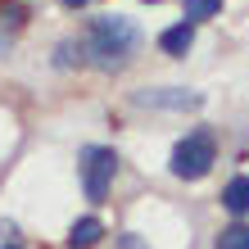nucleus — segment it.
<instances>
[{"label":"nucleus","instance_id":"nucleus-1","mask_svg":"<svg viewBox=\"0 0 249 249\" xmlns=\"http://www.w3.org/2000/svg\"><path fill=\"white\" fill-rule=\"evenodd\" d=\"M136 41H141L136 27H131L127 18H118V14H109V18H95L91 23V41H86V50H91L105 68H118L127 54L136 50Z\"/></svg>","mask_w":249,"mask_h":249},{"label":"nucleus","instance_id":"nucleus-2","mask_svg":"<svg viewBox=\"0 0 249 249\" xmlns=\"http://www.w3.org/2000/svg\"><path fill=\"white\" fill-rule=\"evenodd\" d=\"M213 163H217V145H213L209 131H190L186 141H177V150H172V172H177L181 181L209 177Z\"/></svg>","mask_w":249,"mask_h":249},{"label":"nucleus","instance_id":"nucleus-3","mask_svg":"<svg viewBox=\"0 0 249 249\" xmlns=\"http://www.w3.org/2000/svg\"><path fill=\"white\" fill-rule=\"evenodd\" d=\"M113 172H118V154L105 150V145H91V150L82 154V190H86V199H95V204L105 199Z\"/></svg>","mask_w":249,"mask_h":249},{"label":"nucleus","instance_id":"nucleus-4","mask_svg":"<svg viewBox=\"0 0 249 249\" xmlns=\"http://www.w3.org/2000/svg\"><path fill=\"white\" fill-rule=\"evenodd\" d=\"M136 105H145V109H190V105H199V95H186V91H141Z\"/></svg>","mask_w":249,"mask_h":249},{"label":"nucleus","instance_id":"nucleus-5","mask_svg":"<svg viewBox=\"0 0 249 249\" xmlns=\"http://www.w3.org/2000/svg\"><path fill=\"white\" fill-rule=\"evenodd\" d=\"M159 46H163L168 54H186L190 46H195V27H190V23H177V27H168V32L159 36Z\"/></svg>","mask_w":249,"mask_h":249},{"label":"nucleus","instance_id":"nucleus-6","mask_svg":"<svg viewBox=\"0 0 249 249\" xmlns=\"http://www.w3.org/2000/svg\"><path fill=\"white\" fill-rule=\"evenodd\" d=\"M222 209L231 213H249V177H231L222 190Z\"/></svg>","mask_w":249,"mask_h":249},{"label":"nucleus","instance_id":"nucleus-7","mask_svg":"<svg viewBox=\"0 0 249 249\" xmlns=\"http://www.w3.org/2000/svg\"><path fill=\"white\" fill-rule=\"evenodd\" d=\"M100 217H82V222H72V231H68V245L72 249H86V245H95L100 240Z\"/></svg>","mask_w":249,"mask_h":249},{"label":"nucleus","instance_id":"nucleus-8","mask_svg":"<svg viewBox=\"0 0 249 249\" xmlns=\"http://www.w3.org/2000/svg\"><path fill=\"white\" fill-rule=\"evenodd\" d=\"M217 9H222V0H186V23L195 27L199 18H213Z\"/></svg>","mask_w":249,"mask_h":249},{"label":"nucleus","instance_id":"nucleus-9","mask_svg":"<svg viewBox=\"0 0 249 249\" xmlns=\"http://www.w3.org/2000/svg\"><path fill=\"white\" fill-rule=\"evenodd\" d=\"M217 249H249V227H245V222L227 227L222 236H217Z\"/></svg>","mask_w":249,"mask_h":249},{"label":"nucleus","instance_id":"nucleus-10","mask_svg":"<svg viewBox=\"0 0 249 249\" xmlns=\"http://www.w3.org/2000/svg\"><path fill=\"white\" fill-rule=\"evenodd\" d=\"M123 249H141V245H136V236H123Z\"/></svg>","mask_w":249,"mask_h":249},{"label":"nucleus","instance_id":"nucleus-11","mask_svg":"<svg viewBox=\"0 0 249 249\" xmlns=\"http://www.w3.org/2000/svg\"><path fill=\"white\" fill-rule=\"evenodd\" d=\"M59 5H68V9H82V5H86V0H59Z\"/></svg>","mask_w":249,"mask_h":249},{"label":"nucleus","instance_id":"nucleus-12","mask_svg":"<svg viewBox=\"0 0 249 249\" xmlns=\"http://www.w3.org/2000/svg\"><path fill=\"white\" fill-rule=\"evenodd\" d=\"M5 50H9V36H5V32H0V54H5Z\"/></svg>","mask_w":249,"mask_h":249},{"label":"nucleus","instance_id":"nucleus-13","mask_svg":"<svg viewBox=\"0 0 249 249\" xmlns=\"http://www.w3.org/2000/svg\"><path fill=\"white\" fill-rule=\"evenodd\" d=\"M5 249H18V245H5Z\"/></svg>","mask_w":249,"mask_h":249},{"label":"nucleus","instance_id":"nucleus-14","mask_svg":"<svg viewBox=\"0 0 249 249\" xmlns=\"http://www.w3.org/2000/svg\"><path fill=\"white\" fill-rule=\"evenodd\" d=\"M150 5H154V0H150Z\"/></svg>","mask_w":249,"mask_h":249}]
</instances>
